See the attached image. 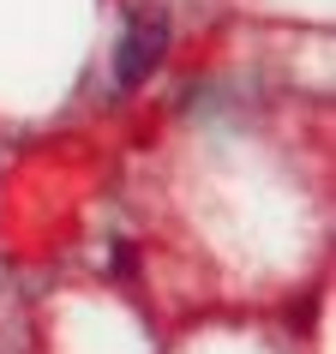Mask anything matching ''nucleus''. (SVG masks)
I'll list each match as a JSON object with an SVG mask.
<instances>
[{"label": "nucleus", "instance_id": "obj_1", "mask_svg": "<svg viewBox=\"0 0 336 354\" xmlns=\"http://www.w3.org/2000/svg\"><path fill=\"white\" fill-rule=\"evenodd\" d=\"M162 48H168V30H162V19H138V24L127 30V42H120V60H114L120 84H144V78L156 73Z\"/></svg>", "mask_w": 336, "mask_h": 354}]
</instances>
